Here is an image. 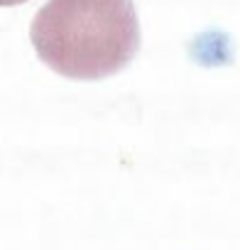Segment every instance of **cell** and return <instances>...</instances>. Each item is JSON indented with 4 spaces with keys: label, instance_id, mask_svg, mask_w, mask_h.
Segmentation results:
<instances>
[{
    "label": "cell",
    "instance_id": "cell-2",
    "mask_svg": "<svg viewBox=\"0 0 240 250\" xmlns=\"http://www.w3.org/2000/svg\"><path fill=\"white\" fill-rule=\"evenodd\" d=\"M20 3H25V0H0V5H3V8H8V5H20Z\"/></svg>",
    "mask_w": 240,
    "mask_h": 250
},
{
    "label": "cell",
    "instance_id": "cell-1",
    "mask_svg": "<svg viewBox=\"0 0 240 250\" xmlns=\"http://www.w3.org/2000/svg\"><path fill=\"white\" fill-rule=\"evenodd\" d=\"M30 37L57 74L98 81L133 62L140 25L133 0H49L35 15Z\"/></svg>",
    "mask_w": 240,
    "mask_h": 250
}]
</instances>
